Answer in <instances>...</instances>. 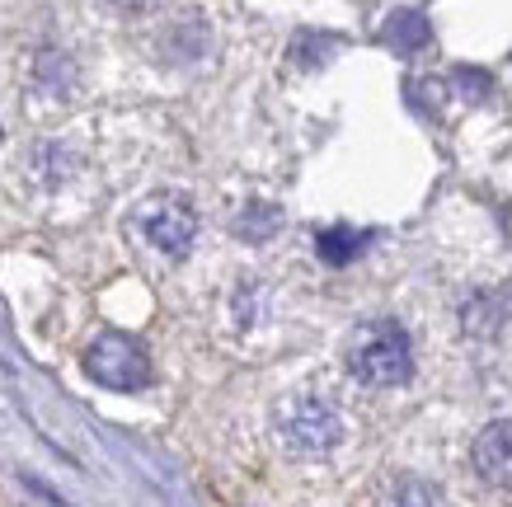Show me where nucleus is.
Here are the masks:
<instances>
[{
	"instance_id": "f257e3e1",
	"label": "nucleus",
	"mask_w": 512,
	"mask_h": 507,
	"mask_svg": "<svg viewBox=\"0 0 512 507\" xmlns=\"http://www.w3.org/2000/svg\"><path fill=\"white\" fill-rule=\"evenodd\" d=\"M348 371H353L362 385H376V390H390V385H404L414 376V343L395 320H372L362 324L348 343Z\"/></svg>"
},
{
	"instance_id": "f03ea898",
	"label": "nucleus",
	"mask_w": 512,
	"mask_h": 507,
	"mask_svg": "<svg viewBox=\"0 0 512 507\" xmlns=\"http://www.w3.org/2000/svg\"><path fill=\"white\" fill-rule=\"evenodd\" d=\"M273 428H278V442L292 456H301V461L329 456L343 442L339 409L329 400H320V395H292V400H282L278 414H273Z\"/></svg>"
},
{
	"instance_id": "7ed1b4c3",
	"label": "nucleus",
	"mask_w": 512,
	"mask_h": 507,
	"mask_svg": "<svg viewBox=\"0 0 512 507\" xmlns=\"http://www.w3.org/2000/svg\"><path fill=\"white\" fill-rule=\"evenodd\" d=\"M85 371L104 390H141L151 381V357L132 334H99L85 348Z\"/></svg>"
},
{
	"instance_id": "20e7f679",
	"label": "nucleus",
	"mask_w": 512,
	"mask_h": 507,
	"mask_svg": "<svg viewBox=\"0 0 512 507\" xmlns=\"http://www.w3.org/2000/svg\"><path fill=\"white\" fill-rule=\"evenodd\" d=\"M137 231L170 259H184L193 249V235H198V212L188 207L184 198L174 193H160V198H146L137 207Z\"/></svg>"
},
{
	"instance_id": "39448f33",
	"label": "nucleus",
	"mask_w": 512,
	"mask_h": 507,
	"mask_svg": "<svg viewBox=\"0 0 512 507\" xmlns=\"http://www.w3.org/2000/svg\"><path fill=\"white\" fill-rule=\"evenodd\" d=\"M470 461L480 470L484 484L494 489H512V418H498L475 437L470 446Z\"/></svg>"
},
{
	"instance_id": "423d86ee",
	"label": "nucleus",
	"mask_w": 512,
	"mask_h": 507,
	"mask_svg": "<svg viewBox=\"0 0 512 507\" xmlns=\"http://www.w3.org/2000/svg\"><path fill=\"white\" fill-rule=\"evenodd\" d=\"M386 43L395 47V52H419V47L428 43V19H423L419 10H395V15L386 19Z\"/></svg>"
},
{
	"instance_id": "0eeeda50",
	"label": "nucleus",
	"mask_w": 512,
	"mask_h": 507,
	"mask_svg": "<svg viewBox=\"0 0 512 507\" xmlns=\"http://www.w3.org/2000/svg\"><path fill=\"white\" fill-rule=\"evenodd\" d=\"M362 245H367V235H362V231H348V226L320 231V240H315V249H320V259H325V263H348Z\"/></svg>"
},
{
	"instance_id": "6e6552de",
	"label": "nucleus",
	"mask_w": 512,
	"mask_h": 507,
	"mask_svg": "<svg viewBox=\"0 0 512 507\" xmlns=\"http://www.w3.org/2000/svg\"><path fill=\"white\" fill-rule=\"evenodd\" d=\"M381 507H442V503H437L433 484L404 475V479H395V484H390V493H386V503H381Z\"/></svg>"
},
{
	"instance_id": "1a4fd4ad",
	"label": "nucleus",
	"mask_w": 512,
	"mask_h": 507,
	"mask_svg": "<svg viewBox=\"0 0 512 507\" xmlns=\"http://www.w3.org/2000/svg\"><path fill=\"white\" fill-rule=\"evenodd\" d=\"M273 226H278V212H273V207H249V212L235 221V231L249 235V240H264V235H273Z\"/></svg>"
},
{
	"instance_id": "9d476101",
	"label": "nucleus",
	"mask_w": 512,
	"mask_h": 507,
	"mask_svg": "<svg viewBox=\"0 0 512 507\" xmlns=\"http://www.w3.org/2000/svg\"><path fill=\"white\" fill-rule=\"evenodd\" d=\"M123 5H141V0H123Z\"/></svg>"
}]
</instances>
